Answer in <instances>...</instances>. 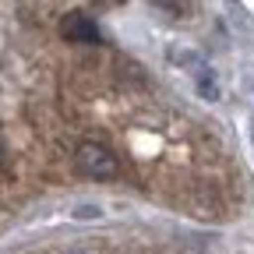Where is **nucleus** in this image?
<instances>
[{
	"label": "nucleus",
	"instance_id": "f03ea898",
	"mask_svg": "<svg viewBox=\"0 0 254 254\" xmlns=\"http://www.w3.org/2000/svg\"><path fill=\"white\" fill-rule=\"evenodd\" d=\"M60 32H64V39H71V43H95L99 39V28H95V21L81 11H71L67 18L60 21Z\"/></svg>",
	"mask_w": 254,
	"mask_h": 254
},
{
	"label": "nucleus",
	"instance_id": "f257e3e1",
	"mask_svg": "<svg viewBox=\"0 0 254 254\" xmlns=\"http://www.w3.org/2000/svg\"><path fill=\"white\" fill-rule=\"evenodd\" d=\"M74 166H78V173H85L92 180H113L120 173V159L103 141H81L74 152Z\"/></svg>",
	"mask_w": 254,
	"mask_h": 254
}]
</instances>
